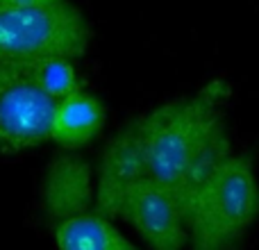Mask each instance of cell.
Returning <instances> with one entry per match:
<instances>
[{"instance_id":"obj_6","label":"cell","mask_w":259,"mask_h":250,"mask_svg":"<svg viewBox=\"0 0 259 250\" xmlns=\"http://www.w3.org/2000/svg\"><path fill=\"white\" fill-rule=\"evenodd\" d=\"M146 178L150 175H148L139 128L134 121L125 130H121L103 152L98 189H96L98 214L109 216V219H123L130 193Z\"/></svg>"},{"instance_id":"obj_9","label":"cell","mask_w":259,"mask_h":250,"mask_svg":"<svg viewBox=\"0 0 259 250\" xmlns=\"http://www.w3.org/2000/svg\"><path fill=\"white\" fill-rule=\"evenodd\" d=\"M55 239L59 250H137L107 216L87 212L59 223Z\"/></svg>"},{"instance_id":"obj_8","label":"cell","mask_w":259,"mask_h":250,"mask_svg":"<svg viewBox=\"0 0 259 250\" xmlns=\"http://www.w3.org/2000/svg\"><path fill=\"white\" fill-rule=\"evenodd\" d=\"M103 121L105 112L98 98H94L87 91H77L59 100L50 139L64 148H80L100 132Z\"/></svg>"},{"instance_id":"obj_5","label":"cell","mask_w":259,"mask_h":250,"mask_svg":"<svg viewBox=\"0 0 259 250\" xmlns=\"http://www.w3.org/2000/svg\"><path fill=\"white\" fill-rule=\"evenodd\" d=\"M123 219L152 250H182L189 241V225L180 200L168 187L146 178L132 189Z\"/></svg>"},{"instance_id":"obj_4","label":"cell","mask_w":259,"mask_h":250,"mask_svg":"<svg viewBox=\"0 0 259 250\" xmlns=\"http://www.w3.org/2000/svg\"><path fill=\"white\" fill-rule=\"evenodd\" d=\"M57 105L23 64L0 66V152H18L50 139Z\"/></svg>"},{"instance_id":"obj_1","label":"cell","mask_w":259,"mask_h":250,"mask_svg":"<svg viewBox=\"0 0 259 250\" xmlns=\"http://www.w3.org/2000/svg\"><path fill=\"white\" fill-rule=\"evenodd\" d=\"M219 87L198 98L173 100L137 121L148 175L168 187L189 214L196 196L232 155L219 112Z\"/></svg>"},{"instance_id":"obj_10","label":"cell","mask_w":259,"mask_h":250,"mask_svg":"<svg viewBox=\"0 0 259 250\" xmlns=\"http://www.w3.org/2000/svg\"><path fill=\"white\" fill-rule=\"evenodd\" d=\"M23 66L34 77L36 85L48 96H53L55 100H64L68 96L77 94V91H84L75 66L66 57H50V59H41V62L23 64Z\"/></svg>"},{"instance_id":"obj_7","label":"cell","mask_w":259,"mask_h":250,"mask_svg":"<svg viewBox=\"0 0 259 250\" xmlns=\"http://www.w3.org/2000/svg\"><path fill=\"white\" fill-rule=\"evenodd\" d=\"M91 198L89 166L77 157H57L44 180V202L50 216L64 221L87 212Z\"/></svg>"},{"instance_id":"obj_11","label":"cell","mask_w":259,"mask_h":250,"mask_svg":"<svg viewBox=\"0 0 259 250\" xmlns=\"http://www.w3.org/2000/svg\"><path fill=\"white\" fill-rule=\"evenodd\" d=\"M64 0H0V9L5 7H39V5H55Z\"/></svg>"},{"instance_id":"obj_3","label":"cell","mask_w":259,"mask_h":250,"mask_svg":"<svg viewBox=\"0 0 259 250\" xmlns=\"http://www.w3.org/2000/svg\"><path fill=\"white\" fill-rule=\"evenodd\" d=\"M91 27L77 7L64 3L0 9V66L50 57L75 59L89 50Z\"/></svg>"},{"instance_id":"obj_2","label":"cell","mask_w":259,"mask_h":250,"mask_svg":"<svg viewBox=\"0 0 259 250\" xmlns=\"http://www.w3.org/2000/svg\"><path fill=\"white\" fill-rule=\"evenodd\" d=\"M259 216V184L250 159L230 155L187 214L191 250H237Z\"/></svg>"}]
</instances>
